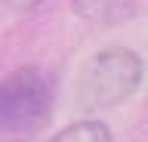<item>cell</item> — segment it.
<instances>
[{
    "mask_svg": "<svg viewBox=\"0 0 148 142\" xmlns=\"http://www.w3.org/2000/svg\"><path fill=\"white\" fill-rule=\"evenodd\" d=\"M145 77L142 56L127 47H105L86 62L77 86V99L86 108H114L136 93Z\"/></svg>",
    "mask_w": 148,
    "mask_h": 142,
    "instance_id": "obj_1",
    "label": "cell"
},
{
    "mask_svg": "<svg viewBox=\"0 0 148 142\" xmlns=\"http://www.w3.org/2000/svg\"><path fill=\"white\" fill-rule=\"evenodd\" d=\"M53 111V80L40 68H18L0 80V139L34 133Z\"/></svg>",
    "mask_w": 148,
    "mask_h": 142,
    "instance_id": "obj_2",
    "label": "cell"
},
{
    "mask_svg": "<svg viewBox=\"0 0 148 142\" xmlns=\"http://www.w3.org/2000/svg\"><path fill=\"white\" fill-rule=\"evenodd\" d=\"M71 10L92 25H120L139 12V0H71Z\"/></svg>",
    "mask_w": 148,
    "mask_h": 142,
    "instance_id": "obj_3",
    "label": "cell"
},
{
    "mask_svg": "<svg viewBox=\"0 0 148 142\" xmlns=\"http://www.w3.org/2000/svg\"><path fill=\"white\" fill-rule=\"evenodd\" d=\"M49 142H114V139H111L108 123H102V121H77V123H68L62 133H56Z\"/></svg>",
    "mask_w": 148,
    "mask_h": 142,
    "instance_id": "obj_4",
    "label": "cell"
},
{
    "mask_svg": "<svg viewBox=\"0 0 148 142\" xmlns=\"http://www.w3.org/2000/svg\"><path fill=\"white\" fill-rule=\"evenodd\" d=\"M37 3H40V0H9V6H12L16 12H31Z\"/></svg>",
    "mask_w": 148,
    "mask_h": 142,
    "instance_id": "obj_5",
    "label": "cell"
},
{
    "mask_svg": "<svg viewBox=\"0 0 148 142\" xmlns=\"http://www.w3.org/2000/svg\"><path fill=\"white\" fill-rule=\"evenodd\" d=\"M12 142H18V139H12Z\"/></svg>",
    "mask_w": 148,
    "mask_h": 142,
    "instance_id": "obj_6",
    "label": "cell"
}]
</instances>
